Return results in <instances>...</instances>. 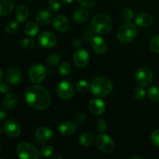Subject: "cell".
I'll use <instances>...</instances> for the list:
<instances>
[{
	"mask_svg": "<svg viewBox=\"0 0 159 159\" xmlns=\"http://www.w3.org/2000/svg\"><path fill=\"white\" fill-rule=\"evenodd\" d=\"M26 102L31 108L44 110L51 105V95L42 85H31L25 93Z\"/></svg>",
	"mask_w": 159,
	"mask_h": 159,
	"instance_id": "6da1fadb",
	"label": "cell"
},
{
	"mask_svg": "<svg viewBox=\"0 0 159 159\" xmlns=\"http://www.w3.org/2000/svg\"><path fill=\"white\" fill-rule=\"evenodd\" d=\"M145 90L142 87H136L134 91V97L136 99H142L145 96Z\"/></svg>",
	"mask_w": 159,
	"mask_h": 159,
	"instance_id": "d590c367",
	"label": "cell"
},
{
	"mask_svg": "<svg viewBox=\"0 0 159 159\" xmlns=\"http://www.w3.org/2000/svg\"><path fill=\"white\" fill-rule=\"evenodd\" d=\"M148 96L154 102H159V87L157 85L151 86L148 90Z\"/></svg>",
	"mask_w": 159,
	"mask_h": 159,
	"instance_id": "4316f807",
	"label": "cell"
},
{
	"mask_svg": "<svg viewBox=\"0 0 159 159\" xmlns=\"http://www.w3.org/2000/svg\"><path fill=\"white\" fill-rule=\"evenodd\" d=\"M47 71L45 67L41 64H35L32 65L29 70V79L33 83L38 84L43 82L46 77Z\"/></svg>",
	"mask_w": 159,
	"mask_h": 159,
	"instance_id": "8992f818",
	"label": "cell"
},
{
	"mask_svg": "<svg viewBox=\"0 0 159 159\" xmlns=\"http://www.w3.org/2000/svg\"><path fill=\"white\" fill-rule=\"evenodd\" d=\"M134 16V11L132 10V9L127 7L124 9V11H123V18L126 22H127V23L131 22Z\"/></svg>",
	"mask_w": 159,
	"mask_h": 159,
	"instance_id": "d6a6232c",
	"label": "cell"
},
{
	"mask_svg": "<svg viewBox=\"0 0 159 159\" xmlns=\"http://www.w3.org/2000/svg\"><path fill=\"white\" fill-rule=\"evenodd\" d=\"M53 159L54 158H59V159H62L63 158H62L61 155H54V156L52 157Z\"/></svg>",
	"mask_w": 159,
	"mask_h": 159,
	"instance_id": "c3c4849f",
	"label": "cell"
},
{
	"mask_svg": "<svg viewBox=\"0 0 159 159\" xmlns=\"http://www.w3.org/2000/svg\"><path fill=\"white\" fill-rule=\"evenodd\" d=\"M136 81L141 86H148L152 84L154 79V75L152 71L146 67H141L138 68L135 74Z\"/></svg>",
	"mask_w": 159,
	"mask_h": 159,
	"instance_id": "52a82bcc",
	"label": "cell"
},
{
	"mask_svg": "<svg viewBox=\"0 0 159 159\" xmlns=\"http://www.w3.org/2000/svg\"><path fill=\"white\" fill-rule=\"evenodd\" d=\"M89 109L93 114L100 116L105 113L106 106L103 101L98 98H95L90 100L89 103Z\"/></svg>",
	"mask_w": 159,
	"mask_h": 159,
	"instance_id": "4fadbf2b",
	"label": "cell"
},
{
	"mask_svg": "<svg viewBox=\"0 0 159 159\" xmlns=\"http://www.w3.org/2000/svg\"><path fill=\"white\" fill-rule=\"evenodd\" d=\"M96 146L102 152L109 154L114 149V142L113 140L109 135L105 134H101L96 137Z\"/></svg>",
	"mask_w": 159,
	"mask_h": 159,
	"instance_id": "ba28073f",
	"label": "cell"
},
{
	"mask_svg": "<svg viewBox=\"0 0 159 159\" xmlns=\"http://www.w3.org/2000/svg\"><path fill=\"white\" fill-rule=\"evenodd\" d=\"M36 21L42 26L49 24L51 21V14L48 10H40L36 16Z\"/></svg>",
	"mask_w": 159,
	"mask_h": 159,
	"instance_id": "7402d4cb",
	"label": "cell"
},
{
	"mask_svg": "<svg viewBox=\"0 0 159 159\" xmlns=\"http://www.w3.org/2000/svg\"><path fill=\"white\" fill-rule=\"evenodd\" d=\"M19 22L17 21H10L8 23V24L6 26V33L9 34H14L18 30L19 28Z\"/></svg>",
	"mask_w": 159,
	"mask_h": 159,
	"instance_id": "f546056e",
	"label": "cell"
},
{
	"mask_svg": "<svg viewBox=\"0 0 159 159\" xmlns=\"http://www.w3.org/2000/svg\"><path fill=\"white\" fill-rule=\"evenodd\" d=\"M89 14L88 11L84 9H77L72 13V19L75 23H83L87 21Z\"/></svg>",
	"mask_w": 159,
	"mask_h": 159,
	"instance_id": "44dd1931",
	"label": "cell"
},
{
	"mask_svg": "<svg viewBox=\"0 0 159 159\" xmlns=\"http://www.w3.org/2000/svg\"><path fill=\"white\" fill-rule=\"evenodd\" d=\"M3 132L10 138H16L20 134L21 127L19 123L13 119H9L3 124Z\"/></svg>",
	"mask_w": 159,
	"mask_h": 159,
	"instance_id": "30bf717a",
	"label": "cell"
},
{
	"mask_svg": "<svg viewBox=\"0 0 159 159\" xmlns=\"http://www.w3.org/2000/svg\"><path fill=\"white\" fill-rule=\"evenodd\" d=\"M82 40H80V39L79 38H75L74 40H73V46L75 47V48H77V49H79V48H81V47H82Z\"/></svg>",
	"mask_w": 159,
	"mask_h": 159,
	"instance_id": "ee69618b",
	"label": "cell"
},
{
	"mask_svg": "<svg viewBox=\"0 0 159 159\" xmlns=\"http://www.w3.org/2000/svg\"><path fill=\"white\" fill-rule=\"evenodd\" d=\"M26 1H27V2H32V1H34V0H26Z\"/></svg>",
	"mask_w": 159,
	"mask_h": 159,
	"instance_id": "f907efd6",
	"label": "cell"
},
{
	"mask_svg": "<svg viewBox=\"0 0 159 159\" xmlns=\"http://www.w3.org/2000/svg\"><path fill=\"white\" fill-rule=\"evenodd\" d=\"M22 48H24L26 50H30L32 49L33 48L35 45V42H34V40L30 38H24L23 40H22Z\"/></svg>",
	"mask_w": 159,
	"mask_h": 159,
	"instance_id": "8d00e7d4",
	"label": "cell"
},
{
	"mask_svg": "<svg viewBox=\"0 0 159 159\" xmlns=\"http://www.w3.org/2000/svg\"><path fill=\"white\" fill-rule=\"evenodd\" d=\"M94 141V135L91 132H85L79 137V142L83 147H89Z\"/></svg>",
	"mask_w": 159,
	"mask_h": 159,
	"instance_id": "d4e9b609",
	"label": "cell"
},
{
	"mask_svg": "<svg viewBox=\"0 0 159 159\" xmlns=\"http://www.w3.org/2000/svg\"><path fill=\"white\" fill-rule=\"evenodd\" d=\"M0 90H1L2 93L6 94V93L9 91V85H8L6 82H1V84H0Z\"/></svg>",
	"mask_w": 159,
	"mask_h": 159,
	"instance_id": "7bdbcfd3",
	"label": "cell"
},
{
	"mask_svg": "<svg viewBox=\"0 0 159 159\" xmlns=\"http://www.w3.org/2000/svg\"><path fill=\"white\" fill-rule=\"evenodd\" d=\"M53 152H54V148H52V146L43 145L40 149V155L45 157V158H48L52 155Z\"/></svg>",
	"mask_w": 159,
	"mask_h": 159,
	"instance_id": "836d02e7",
	"label": "cell"
},
{
	"mask_svg": "<svg viewBox=\"0 0 159 159\" xmlns=\"http://www.w3.org/2000/svg\"><path fill=\"white\" fill-rule=\"evenodd\" d=\"M17 105V97L13 93H9L6 96L3 100V107L8 111L14 110Z\"/></svg>",
	"mask_w": 159,
	"mask_h": 159,
	"instance_id": "ffe728a7",
	"label": "cell"
},
{
	"mask_svg": "<svg viewBox=\"0 0 159 159\" xmlns=\"http://www.w3.org/2000/svg\"><path fill=\"white\" fill-rule=\"evenodd\" d=\"M92 47L96 54H103L107 51L108 45L102 37L96 36L92 40Z\"/></svg>",
	"mask_w": 159,
	"mask_h": 159,
	"instance_id": "2e32d148",
	"label": "cell"
},
{
	"mask_svg": "<svg viewBox=\"0 0 159 159\" xmlns=\"http://www.w3.org/2000/svg\"><path fill=\"white\" fill-rule=\"evenodd\" d=\"M39 31V26L37 23L35 22H29L25 25L24 32L26 35L30 36V37H34L37 34Z\"/></svg>",
	"mask_w": 159,
	"mask_h": 159,
	"instance_id": "484cf974",
	"label": "cell"
},
{
	"mask_svg": "<svg viewBox=\"0 0 159 159\" xmlns=\"http://www.w3.org/2000/svg\"><path fill=\"white\" fill-rule=\"evenodd\" d=\"M92 30L98 34H106L113 28V20L106 14H98L92 20Z\"/></svg>",
	"mask_w": 159,
	"mask_h": 159,
	"instance_id": "3957f363",
	"label": "cell"
},
{
	"mask_svg": "<svg viewBox=\"0 0 159 159\" xmlns=\"http://www.w3.org/2000/svg\"><path fill=\"white\" fill-rule=\"evenodd\" d=\"M60 60V55L57 53H53V54H50L47 58V65L51 68H54L58 65Z\"/></svg>",
	"mask_w": 159,
	"mask_h": 159,
	"instance_id": "83f0119b",
	"label": "cell"
},
{
	"mask_svg": "<svg viewBox=\"0 0 159 159\" xmlns=\"http://www.w3.org/2000/svg\"><path fill=\"white\" fill-rule=\"evenodd\" d=\"M117 39L121 43H127L133 41L137 37V29L134 24L127 23L118 30L116 34Z\"/></svg>",
	"mask_w": 159,
	"mask_h": 159,
	"instance_id": "5b68a950",
	"label": "cell"
},
{
	"mask_svg": "<svg viewBox=\"0 0 159 159\" xmlns=\"http://www.w3.org/2000/svg\"><path fill=\"white\" fill-rule=\"evenodd\" d=\"M58 131L64 136H70L76 131L75 124L71 121H65L59 125Z\"/></svg>",
	"mask_w": 159,
	"mask_h": 159,
	"instance_id": "ac0fdd59",
	"label": "cell"
},
{
	"mask_svg": "<svg viewBox=\"0 0 159 159\" xmlns=\"http://www.w3.org/2000/svg\"><path fill=\"white\" fill-rule=\"evenodd\" d=\"M71 71V67L68 62L65 61L61 64L59 67V73L62 76H67L70 74Z\"/></svg>",
	"mask_w": 159,
	"mask_h": 159,
	"instance_id": "f1b7e54d",
	"label": "cell"
},
{
	"mask_svg": "<svg viewBox=\"0 0 159 159\" xmlns=\"http://www.w3.org/2000/svg\"><path fill=\"white\" fill-rule=\"evenodd\" d=\"M6 113H5L4 110H2L1 112H0V119H1V120L2 121L4 120V119L6 118Z\"/></svg>",
	"mask_w": 159,
	"mask_h": 159,
	"instance_id": "f6af8a7d",
	"label": "cell"
},
{
	"mask_svg": "<svg viewBox=\"0 0 159 159\" xmlns=\"http://www.w3.org/2000/svg\"><path fill=\"white\" fill-rule=\"evenodd\" d=\"M113 82L106 76H99L95 79L90 85L92 93L96 97H106L113 91Z\"/></svg>",
	"mask_w": 159,
	"mask_h": 159,
	"instance_id": "7a4b0ae2",
	"label": "cell"
},
{
	"mask_svg": "<svg viewBox=\"0 0 159 159\" xmlns=\"http://www.w3.org/2000/svg\"><path fill=\"white\" fill-rule=\"evenodd\" d=\"M93 32H94V31H93V30H90V29H89V28H86V29L84 30L83 32H82V40H83L85 42L92 41L93 38L94 37L93 36Z\"/></svg>",
	"mask_w": 159,
	"mask_h": 159,
	"instance_id": "e575fe53",
	"label": "cell"
},
{
	"mask_svg": "<svg viewBox=\"0 0 159 159\" xmlns=\"http://www.w3.org/2000/svg\"><path fill=\"white\" fill-rule=\"evenodd\" d=\"M53 26L54 29L60 33L66 32L69 29V21L65 15H58L54 19Z\"/></svg>",
	"mask_w": 159,
	"mask_h": 159,
	"instance_id": "5bb4252c",
	"label": "cell"
},
{
	"mask_svg": "<svg viewBox=\"0 0 159 159\" xmlns=\"http://www.w3.org/2000/svg\"><path fill=\"white\" fill-rule=\"evenodd\" d=\"M61 1L62 3H64V4H70V3H71L73 2V0H61Z\"/></svg>",
	"mask_w": 159,
	"mask_h": 159,
	"instance_id": "bcb514c9",
	"label": "cell"
},
{
	"mask_svg": "<svg viewBox=\"0 0 159 159\" xmlns=\"http://www.w3.org/2000/svg\"><path fill=\"white\" fill-rule=\"evenodd\" d=\"M48 8L52 12H57L61 8V4L57 0H50L48 2Z\"/></svg>",
	"mask_w": 159,
	"mask_h": 159,
	"instance_id": "f35d334b",
	"label": "cell"
},
{
	"mask_svg": "<svg viewBox=\"0 0 159 159\" xmlns=\"http://www.w3.org/2000/svg\"><path fill=\"white\" fill-rule=\"evenodd\" d=\"M151 140L154 145L159 148V129L154 130L151 136Z\"/></svg>",
	"mask_w": 159,
	"mask_h": 159,
	"instance_id": "60d3db41",
	"label": "cell"
},
{
	"mask_svg": "<svg viewBox=\"0 0 159 159\" xmlns=\"http://www.w3.org/2000/svg\"><path fill=\"white\" fill-rule=\"evenodd\" d=\"M151 51L155 54H159V35L155 36L150 42Z\"/></svg>",
	"mask_w": 159,
	"mask_h": 159,
	"instance_id": "4dcf8cb0",
	"label": "cell"
},
{
	"mask_svg": "<svg viewBox=\"0 0 159 159\" xmlns=\"http://www.w3.org/2000/svg\"><path fill=\"white\" fill-rule=\"evenodd\" d=\"M0 75H1V77H0V81L2 82V79H3V71H2V68H0Z\"/></svg>",
	"mask_w": 159,
	"mask_h": 159,
	"instance_id": "7dc6e473",
	"label": "cell"
},
{
	"mask_svg": "<svg viewBox=\"0 0 159 159\" xmlns=\"http://www.w3.org/2000/svg\"><path fill=\"white\" fill-rule=\"evenodd\" d=\"M132 158V159H134V158H140V159H144V158H143V157H141V156H133V157H131V158Z\"/></svg>",
	"mask_w": 159,
	"mask_h": 159,
	"instance_id": "681fc988",
	"label": "cell"
},
{
	"mask_svg": "<svg viewBox=\"0 0 159 159\" xmlns=\"http://www.w3.org/2000/svg\"><path fill=\"white\" fill-rule=\"evenodd\" d=\"M38 42L44 48H52L57 43V37L53 33L44 31L38 37Z\"/></svg>",
	"mask_w": 159,
	"mask_h": 159,
	"instance_id": "7c38bea8",
	"label": "cell"
},
{
	"mask_svg": "<svg viewBox=\"0 0 159 159\" xmlns=\"http://www.w3.org/2000/svg\"><path fill=\"white\" fill-rule=\"evenodd\" d=\"M57 96L62 99L68 100L71 99L74 95V88L68 81H62L57 86Z\"/></svg>",
	"mask_w": 159,
	"mask_h": 159,
	"instance_id": "9c48e42d",
	"label": "cell"
},
{
	"mask_svg": "<svg viewBox=\"0 0 159 159\" xmlns=\"http://www.w3.org/2000/svg\"><path fill=\"white\" fill-rule=\"evenodd\" d=\"M16 155L22 159H38L40 152L34 145L28 142H22L18 144L16 148Z\"/></svg>",
	"mask_w": 159,
	"mask_h": 159,
	"instance_id": "277c9868",
	"label": "cell"
},
{
	"mask_svg": "<svg viewBox=\"0 0 159 159\" xmlns=\"http://www.w3.org/2000/svg\"><path fill=\"white\" fill-rule=\"evenodd\" d=\"M13 8V0H0V15L2 16L11 13Z\"/></svg>",
	"mask_w": 159,
	"mask_h": 159,
	"instance_id": "603a6c76",
	"label": "cell"
},
{
	"mask_svg": "<svg viewBox=\"0 0 159 159\" xmlns=\"http://www.w3.org/2000/svg\"><path fill=\"white\" fill-rule=\"evenodd\" d=\"M73 61L77 68H82L86 66L89 61V54L87 51L79 48L75 52L73 56Z\"/></svg>",
	"mask_w": 159,
	"mask_h": 159,
	"instance_id": "8fae6325",
	"label": "cell"
},
{
	"mask_svg": "<svg viewBox=\"0 0 159 159\" xmlns=\"http://www.w3.org/2000/svg\"><path fill=\"white\" fill-rule=\"evenodd\" d=\"M79 5L87 9H91L96 4V0H77Z\"/></svg>",
	"mask_w": 159,
	"mask_h": 159,
	"instance_id": "ab89813d",
	"label": "cell"
},
{
	"mask_svg": "<svg viewBox=\"0 0 159 159\" xmlns=\"http://www.w3.org/2000/svg\"><path fill=\"white\" fill-rule=\"evenodd\" d=\"M89 88V84L88 83V82H86V81L85 80H80L79 82H78L77 84H76V89H77L78 91L80 92V93H87Z\"/></svg>",
	"mask_w": 159,
	"mask_h": 159,
	"instance_id": "1f68e13d",
	"label": "cell"
},
{
	"mask_svg": "<svg viewBox=\"0 0 159 159\" xmlns=\"http://www.w3.org/2000/svg\"><path fill=\"white\" fill-rule=\"evenodd\" d=\"M53 131L48 127H40L35 132L36 139L39 142H47L51 138Z\"/></svg>",
	"mask_w": 159,
	"mask_h": 159,
	"instance_id": "e0dca14e",
	"label": "cell"
},
{
	"mask_svg": "<svg viewBox=\"0 0 159 159\" xmlns=\"http://www.w3.org/2000/svg\"><path fill=\"white\" fill-rule=\"evenodd\" d=\"M6 79L11 85H17L22 80L21 72L16 67H10L6 71Z\"/></svg>",
	"mask_w": 159,
	"mask_h": 159,
	"instance_id": "9a60e30c",
	"label": "cell"
},
{
	"mask_svg": "<svg viewBox=\"0 0 159 159\" xmlns=\"http://www.w3.org/2000/svg\"><path fill=\"white\" fill-rule=\"evenodd\" d=\"M28 16H29V11L26 6L20 5L17 7L16 11V17L19 23H23L26 21L28 18Z\"/></svg>",
	"mask_w": 159,
	"mask_h": 159,
	"instance_id": "cb8c5ba5",
	"label": "cell"
},
{
	"mask_svg": "<svg viewBox=\"0 0 159 159\" xmlns=\"http://www.w3.org/2000/svg\"><path fill=\"white\" fill-rule=\"evenodd\" d=\"M107 129V123L103 119H99L96 123V130L99 133H103Z\"/></svg>",
	"mask_w": 159,
	"mask_h": 159,
	"instance_id": "74e56055",
	"label": "cell"
},
{
	"mask_svg": "<svg viewBox=\"0 0 159 159\" xmlns=\"http://www.w3.org/2000/svg\"><path fill=\"white\" fill-rule=\"evenodd\" d=\"M153 21V16L149 13H140L135 19V23L140 27H148L152 24Z\"/></svg>",
	"mask_w": 159,
	"mask_h": 159,
	"instance_id": "d6986e66",
	"label": "cell"
},
{
	"mask_svg": "<svg viewBox=\"0 0 159 159\" xmlns=\"http://www.w3.org/2000/svg\"><path fill=\"white\" fill-rule=\"evenodd\" d=\"M85 115L84 113H78L74 117V122L75 124H80L85 121Z\"/></svg>",
	"mask_w": 159,
	"mask_h": 159,
	"instance_id": "b9f144b4",
	"label": "cell"
}]
</instances>
